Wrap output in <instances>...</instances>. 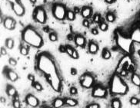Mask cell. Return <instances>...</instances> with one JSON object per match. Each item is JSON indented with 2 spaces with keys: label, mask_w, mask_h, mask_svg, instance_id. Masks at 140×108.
<instances>
[{
  "label": "cell",
  "mask_w": 140,
  "mask_h": 108,
  "mask_svg": "<svg viewBox=\"0 0 140 108\" xmlns=\"http://www.w3.org/2000/svg\"><path fill=\"white\" fill-rule=\"evenodd\" d=\"M1 55H7V51L5 48H1Z\"/></svg>",
  "instance_id": "obj_41"
},
{
  "label": "cell",
  "mask_w": 140,
  "mask_h": 108,
  "mask_svg": "<svg viewBox=\"0 0 140 108\" xmlns=\"http://www.w3.org/2000/svg\"><path fill=\"white\" fill-rule=\"evenodd\" d=\"M86 108H100L98 104H91L86 107Z\"/></svg>",
  "instance_id": "obj_35"
},
{
  "label": "cell",
  "mask_w": 140,
  "mask_h": 108,
  "mask_svg": "<svg viewBox=\"0 0 140 108\" xmlns=\"http://www.w3.org/2000/svg\"><path fill=\"white\" fill-rule=\"evenodd\" d=\"M69 93L71 95H76L78 91H77V88L75 87H72L69 90Z\"/></svg>",
  "instance_id": "obj_31"
},
{
  "label": "cell",
  "mask_w": 140,
  "mask_h": 108,
  "mask_svg": "<svg viewBox=\"0 0 140 108\" xmlns=\"http://www.w3.org/2000/svg\"><path fill=\"white\" fill-rule=\"evenodd\" d=\"M91 33L92 34V35H97L99 34V30L97 29V28H92V30H91Z\"/></svg>",
  "instance_id": "obj_37"
},
{
  "label": "cell",
  "mask_w": 140,
  "mask_h": 108,
  "mask_svg": "<svg viewBox=\"0 0 140 108\" xmlns=\"http://www.w3.org/2000/svg\"><path fill=\"white\" fill-rule=\"evenodd\" d=\"M26 101L28 104V105H29L32 107H36L39 105V101L37 99L36 97H35L34 95H32V94H28L26 96Z\"/></svg>",
  "instance_id": "obj_7"
},
{
  "label": "cell",
  "mask_w": 140,
  "mask_h": 108,
  "mask_svg": "<svg viewBox=\"0 0 140 108\" xmlns=\"http://www.w3.org/2000/svg\"><path fill=\"white\" fill-rule=\"evenodd\" d=\"M127 91H128V88L125 83H124L119 77L115 76L112 81V92L114 94H125L127 92Z\"/></svg>",
  "instance_id": "obj_2"
},
{
  "label": "cell",
  "mask_w": 140,
  "mask_h": 108,
  "mask_svg": "<svg viewBox=\"0 0 140 108\" xmlns=\"http://www.w3.org/2000/svg\"><path fill=\"white\" fill-rule=\"evenodd\" d=\"M112 108H121V101L118 99H114L112 101Z\"/></svg>",
  "instance_id": "obj_22"
},
{
  "label": "cell",
  "mask_w": 140,
  "mask_h": 108,
  "mask_svg": "<svg viewBox=\"0 0 140 108\" xmlns=\"http://www.w3.org/2000/svg\"><path fill=\"white\" fill-rule=\"evenodd\" d=\"M80 84L85 88H90L94 84V78L90 74L86 73L80 78Z\"/></svg>",
  "instance_id": "obj_5"
},
{
  "label": "cell",
  "mask_w": 140,
  "mask_h": 108,
  "mask_svg": "<svg viewBox=\"0 0 140 108\" xmlns=\"http://www.w3.org/2000/svg\"><path fill=\"white\" fill-rule=\"evenodd\" d=\"M20 53H21L23 55L26 56V55H28V53H29V49H28V48H26L25 46L22 45V46L20 47Z\"/></svg>",
  "instance_id": "obj_25"
},
{
  "label": "cell",
  "mask_w": 140,
  "mask_h": 108,
  "mask_svg": "<svg viewBox=\"0 0 140 108\" xmlns=\"http://www.w3.org/2000/svg\"><path fill=\"white\" fill-rule=\"evenodd\" d=\"M49 40L52 42H55L58 40V36L55 32H51L49 35Z\"/></svg>",
  "instance_id": "obj_24"
},
{
  "label": "cell",
  "mask_w": 140,
  "mask_h": 108,
  "mask_svg": "<svg viewBox=\"0 0 140 108\" xmlns=\"http://www.w3.org/2000/svg\"><path fill=\"white\" fill-rule=\"evenodd\" d=\"M73 12H75V14H79V13H80L81 10H80V8H79V7H74Z\"/></svg>",
  "instance_id": "obj_40"
},
{
  "label": "cell",
  "mask_w": 140,
  "mask_h": 108,
  "mask_svg": "<svg viewBox=\"0 0 140 108\" xmlns=\"http://www.w3.org/2000/svg\"><path fill=\"white\" fill-rule=\"evenodd\" d=\"M70 74L72 75H76L77 74V70L74 68H72L71 70H70Z\"/></svg>",
  "instance_id": "obj_39"
},
{
  "label": "cell",
  "mask_w": 140,
  "mask_h": 108,
  "mask_svg": "<svg viewBox=\"0 0 140 108\" xmlns=\"http://www.w3.org/2000/svg\"><path fill=\"white\" fill-rule=\"evenodd\" d=\"M66 18L69 21H74L75 18V14L73 11L72 10H67V13H66Z\"/></svg>",
  "instance_id": "obj_19"
},
{
  "label": "cell",
  "mask_w": 140,
  "mask_h": 108,
  "mask_svg": "<svg viewBox=\"0 0 140 108\" xmlns=\"http://www.w3.org/2000/svg\"><path fill=\"white\" fill-rule=\"evenodd\" d=\"M43 31H44L45 32H49V28L48 26H46V27L43 28Z\"/></svg>",
  "instance_id": "obj_44"
},
{
  "label": "cell",
  "mask_w": 140,
  "mask_h": 108,
  "mask_svg": "<svg viewBox=\"0 0 140 108\" xmlns=\"http://www.w3.org/2000/svg\"><path fill=\"white\" fill-rule=\"evenodd\" d=\"M9 64H10L11 66H16V64H17V61H16V60L14 59V58H9Z\"/></svg>",
  "instance_id": "obj_30"
},
{
  "label": "cell",
  "mask_w": 140,
  "mask_h": 108,
  "mask_svg": "<svg viewBox=\"0 0 140 108\" xmlns=\"http://www.w3.org/2000/svg\"><path fill=\"white\" fill-rule=\"evenodd\" d=\"M59 50V51H60L61 53H65V52H66V46L60 45Z\"/></svg>",
  "instance_id": "obj_36"
},
{
  "label": "cell",
  "mask_w": 140,
  "mask_h": 108,
  "mask_svg": "<svg viewBox=\"0 0 140 108\" xmlns=\"http://www.w3.org/2000/svg\"><path fill=\"white\" fill-rule=\"evenodd\" d=\"M14 41L12 38H7L6 40V47L9 49H13L14 47Z\"/></svg>",
  "instance_id": "obj_20"
},
{
  "label": "cell",
  "mask_w": 140,
  "mask_h": 108,
  "mask_svg": "<svg viewBox=\"0 0 140 108\" xmlns=\"http://www.w3.org/2000/svg\"><path fill=\"white\" fill-rule=\"evenodd\" d=\"M28 79L32 82H34L35 81V76L34 75H32V74H29L28 75Z\"/></svg>",
  "instance_id": "obj_38"
},
{
  "label": "cell",
  "mask_w": 140,
  "mask_h": 108,
  "mask_svg": "<svg viewBox=\"0 0 140 108\" xmlns=\"http://www.w3.org/2000/svg\"><path fill=\"white\" fill-rule=\"evenodd\" d=\"M13 106L14 108H20L21 107V104L19 101V95L16 94L14 98H13Z\"/></svg>",
  "instance_id": "obj_18"
},
{
  "label": "cell",
  "mask_w": 140,
  "mask_h": 108,
  "mask_svg": "<svg viewBox=\"0 0 140 108\" xmlns=\"http://www.w3.org/2000/svg\"><path fill=\"white\" fill-rule=\"evenodd\" d=\"M81 15L85 19L89 18L92 15V8L89 6H84L82 8L81 11Z\"/></svg>",
  "instance_id": "obj_9"
},
{
  "label": "cell",
  "mask_w": 140,
  "mask_h": 108,
  "mask_svg": "<svg viewBox=\"0 0 140 108\" xmlns=\"http://www.w3.org/2000/svg\"><path fill=\"white\" fill-rule=\"evenodd\" d=\"M93 21L95 23H99L100 22V21H101V15L98 13H96L93 15Z\"/></svg>",
  "instance_id": "obj_26"
},
{
  "label": "cell",
  "mask_w": 140,
  "mask_h": 108,
  "mask_svg": "<svg viewBox=\"0 0 140 108\" xmlns=\"http://www.w3.org/2000/svg\"><path fill=\"white\" fill-rule=\"evenodd\" d=\"M106 20L109 21V22H114L115 20V15L112 12H108L106 15Z\"/></svg>",
  "instance_id": "obj_21"
},
{
  "label": "cell",
  "mask_w": 140,
  "mask_h": 108,
  "mask_svg": "<svg viewBox=\"0 0 140 108\" xmlns=\"http://www.w3.org/2000/svg\"><path fill=\"white\" fill-rule=\"evenodd\" d=\"M73 51H74V48L70 46V45H66V53L68 54V55L72 57V53H73Z\"/></svg>",
  "instance_id": "obj_28"
},
{
  "label": "cell",
  "mask_w": 140,
  "mask_h": 108,
  "mask_svg": "<svg viewBox=\"0 0 140 108\" xmlns=\"http://www.w3.org/2000/svg\"><path fill=\"white\" fill-rule=\"evenodd\" d=\"M16 21L11 17H7L5 18L3 21V25L4 27L8 30H13L16 28Z\"/></svg>",
  "instance_id": "obj_8"
},
{
  "label": "cell",
  "mask_w": 140,
  "mask_h": 108,
  "mask_svg": "<svg viewBox=\"0 0 140 108\" xmlns=\"http://www.w3.org/2000/svg\"><path fill=\"white\" fill-rule=\"evenodd\" d=\"M115 0H105V2L108 4H112V2H114Z\"/></svg>",
  "instance_id": "obj_43"
},
{
  "label": "cell",
  "mask_w": 140,
  "mask_h": 108,
  "mask_svg": "<svg viewBox=\"0 0 140 108\" xmlns=\"http://www.w3.org/2000/svg\"><path fill=\"white\" fill-rule=\"evenodd\" d=\"M32 86H33V88L36 90V91H42V86L41 85V84L40 83H39V82H32Z\"/></svg>",
  "instance_id": "obj_23"
},
{
  "label": "cell",
  "mask_w": 140,
  "mask_h": 108,
  "mask_svg": "<svg viewBox=\"0 0 140 108\" xmlns=\"http://www.w3.org/2000/svg\"><path fill=\"white\" fill-rule=\"evenodd\" d=\"M23 39L29 45L35 48H40L43 44V40L40 35L33 28H27L23 33Z\"/></svg>",
  "instance_id": "obj_1"
},
{
  "label": "cell",
  "mask_w": 140,
  "mask_h": 108,
  "mask_svg": "<svg viewBox=\"0 0 140 108\" xmlns=\"http://www.w3.org/2000/svg\"><path fill=\"white\" fill-rule=\"evenodd\" d=\"M128 70H126V69H122L121 71H120V75L122 77H126L127 75H128Z\"/></svg>",
  "instance_id": "obj_34"
},
{
  "label": "cell",
  "mask_w": 140,
  "mask_h": 108,
  "mask_svg": "<svg viewBox=\"0 0 140 108\" xmlns=\"http://www.w3.org/2000/svg\"><path fill=\"white\" fill-rule=\"evenodd\" d=\"M102 57L103 59L105 60H108L111 58V52L109 49L107 48H104L102 52Z\"/></svg>",
  "instance_id": "obj_17"
},
{
  "label": "cell",
  "mask_w": 140,
  "mask_h": 108,
  "mask_svg": "<svg viewBox=\"0 0 140 108\" xmlns=\"http://www.w3.org/2000/svg\"><path fill=\"white\" fill-rule=\"evenodd\" d=\"M6 74L7 78L9 81H13V82H15V81H16L19 79L18 74L14 71L11 70V69H6Z\"/></svg>",
  "instance_id": "obj_11"
},
{
  "label": "cell",
  "mask_w": 140,
  "mask_h": 108,
  "mask_svg": "<svg viewBox=\"0 0 140 108\" xmlns=\"http://www.w3.org/2000/svg\"><path fill=\"white\" fill-rule=\"evenodd\" d=\"M88 49H89V52L90 54H92V55H95V54H96L99 51V45L94 41H90L89 43Z\"/></svg>",
  "instance_id": "obj_12"
},
{
  "label": "cell",
  "mask_w": 140,
  "mask_h": 108,
  "mask_svg": "<svg viewBox=\"0 0 140 108\" xmlns=\"http://www.w3.org/2000/svg\"><path fill=\"white\" fill-rule=\"evenodd\" d=\"M34 19L36 21L40 23V24H45L46 22V10L42 7H37L34 11V15H33Z\"/></svg>",
  "instance_id": "obj_4"
},
{
  "label": "cell",
  "mask_w": 140,
  "mask_h": 108,
  "mask_svg": "<svg viewBox=\"0 0 140 108\" xmlns=\"http://www.w3.org/2000/svg\"><path fill=\"white\" fill-rule=\"evenodd\" d=\"M138 55L140 56V50H139V51H138Z\"/></svg>",
  "instance_id": "obj_47"
},
{
  "label": "cell",
  "mask_w": 140,
  "mask_h": 108,
  "mask_svg": "<svg viewBox=\"0 0 140 108\" xmlns=\"http://www.w3.org/2000/svg\"><path fill=\"white\" fill-rule=\"evenodd\" d=\"M108 28H109V26H108V24H106L105 22H101L99 24V28L101 31H105L108 30Z\"/></svg>",
  "instance_id": "obj_27"
},
{
  "label": "cell",
  "mask_w": 140,
  "mask_h": 108,
  "mask_svg": "<svg viewBox=\"0 0 140 108\" xmlns=\"http://www.w3.org/2000/svg\"><path fill=\"white\" fill-rule=\"evenodd\" d=\"M64 104H65V100L62 98H56L52 102V106L54 108H61Z\"/></svg>",
  "instance_id": "obj_13"
},
{
  "label": "cell",
  "mask_w": 140,
  "mask_h": 108,
  "mask_svg": "<svg viewBox=\"0 0 140 108\" xmlns=\"http://www.w3.org/2000/svg\"><path fill=\"white\" fill-rule=\"evenodd\" d=\"M75 45L79 47H81V48H85V45H86V41H85V38L81 35H77L75 36Z\"/></svg>",
  "instance_id": "obj_10"
},
{
  "label": "cell",
  "mask_w": 140,
  "mask_h": 108,
  "mask_svg": "<svg viewBox=\"0 0 140 108\" xmlns=\"http://www.w3.org/2000/svg\"><path fill=\"white\" fill-rule=\"evenodd\" d=\"M92 95L97 98H104L107 96V91L104 88L101 87V86H97L92 91Z\"/></svg>",
  "instance_id": "obj_6"
},
{
  "label": "cell",
  "mask_w": 140,
  "mask_h": 108,
  "mask_svg": "<svg viewBox=\"0 0 140 108\" xmlns=\"http://www.w3.org/2000/svg\"><path fill=\"white\" fill-rule=\"evenodd\" d=\"M45 108H46V107H45Z\"/></svg>",
  "instance_id": "obj_48"
},
{
  "label": "cell",
  "mask_w": 140,
  "mask_h": 108,
  "mask_svg": "<svg viewBox=\"0 0 140 108\" xmlns=\"http://www.w3.org/2000/svg\"><path fill=\"white\" fill-rule=\"evenodd\" d=\"M130 104L132 105H137L139 104V100L136 98H135V97H133V98H132L130 99Z\"/></svg>",
  "instance_id": "obj_29"
},
{
  "label": "cell",
  "mask_w": 140,
  "mask_h": 108,
  "mask_svg": "<svg viewBox=\"0 0 140 108\" xmlns=\"http://www.w3.org/2000/svg\"><path fill=\"white\" fill-rule=\"evenodd\" d=\"M66 13H67V9L62 4H55L52 7V14L53 16L55 17L58 20H64L66 18Z\"/></svg>",
  "instance_id": "obj_3"
},
{
  "label": "cell",
  "mask_w": 140,
  "mask_h": 108,
  "mask_svg": "<svg viewBox=\"0 0 140 108\" xmlns=\"http://www.w3.org/2000/svg\"><path fill=\"white\" fill-rule=\"evenodd\" d=\"M65 104L69 107H75L78 105V101L72 98H66L65 99Z\"/></svg>",
  "instance_id": "obj_16"
},
{
  "label": "cell",
  "mask_w": 140,
  "mask_h": 108,
  "mask_svg": "<svg viewBox=\"0 0 140 108\" xmlns=\"http://www.w3.org/2000/svg\"><path fill=\"white\" fill-rule=\"evenodd\" d=\"M6 93H7L8 96L13 97V98H14V97L17 94L16 88L14 87H13L12 85H9V84L7 86V88H6Z\"/></svg>",
  "instance_id": "obj_14"
},
{
  "label": "cell",
  "mask_w": 140,
  "mask_h": 108,
  "mask_svg": "<svg viewBox=\"0 0 140 108\" xmlns=\"http://www.w3.org/2000/svg\"><path fill=\"white\" fill-rule=\"evenodd\" d=\"M82 25L85 28H89V25H90V23L88 19H84L83 21H82Z\"/></svg>",
  "instance_id": "obj_32"
},
{
  "label": "cell",
  "mask_w": 140,
  "mask_h": 108,
  "mask_svg": "<svg viewBox=\"0 0 140 108\" xmlns=\"http://www.w3.org/2000/svg\"><path fill=\"white\" fill-rule=\"evenodd\" d=\"M132 83L137 86V87H139L140 88V77L137 74H133L132 76Z\"/></svg>",
  "instance_id": "obj_15"
},
{
  "label": "cell",
  "mask_w": 140,
  "mask_h": 108,
  "mask_svg": "<svg viewBox=\"0 0 140 108\" xmlns=\"http://www.w3.org/2000/svg\"><path fill=\"white\" fill-rule=\"evenodd\" d=\"M67 39L69 41H73L75 39V36H73L72 34H69V35H67Z\"/></svg>",
  "instance_id": "obj_42"
},
{
  "label": "cell",
  "mask_w": 140,
  "mask_h": 108,
  "mask_svg": "<svg viewBox=\"0 0 140 108\" xmlns=\"http://www.w3.org/2000/svg\"><path fill=\"white\" fill-rule=\"evenodd\" d=\"M29 2L32 4V5H34V4H36V2H37V0H29Z\"/></svg>",
  "instance_id": "obj_45"
},
{
  "label": "cell",
  "mask_w": 140,
  "mask_h": 108,
  "mask_svg": "<svg viewBox=\"0 0 140 108\" xmlns=\"http://www.w3.org/2000/svg\"><path fill=\"white\" fill-rule=\"evenodd\" d=\"M72 58L73 59H78V58H79V54H78L77 51L75 50V49H74V51H73Z\"/></svg>",
  "instance_id": "obj_33"
},
{
  "label": "cell",
  "mask_w": 140,
  "mask_h": 108,
  "mask_svg": "<svg viewBox=\"0 0 140 108\" xmlns=\"http://www.w3.org/2000/svg\"><path fill=\"white\" fill-rule=\"evenodd\" d=\"M1 101H2V102H5V100H4V98H1Z\"/></svg>",
  "instance_id": "obj_46"
}]
</instances>
